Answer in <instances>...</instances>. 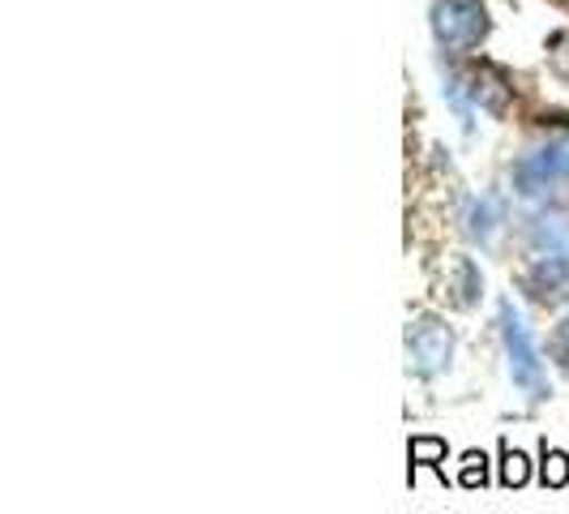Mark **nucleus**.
<instances>
[{"label":"nucleus","instance_id":"5","mask_svg":"<svg viewBox=\"0 0 569 514\" xmlns=\"http://www.w3.org/2000/svg\"><path fill=\"white\" fill-rule=\"evenodd\" d=\"M527 236L536 245L540 257H552V261H566L569 266V215L566 210H540L527 219Z\"/></svg>","mask_w":569,"mask_h":514},{"label":"nucleus","instance_id":"10","mask_svg":"<svg viewBox=\"0 0 569 514\" xmlns=\"http://www.w3.org/2000/svg\"><path fill=\"white\" fill-rule=\"evenodd\" d=\"M407 455H411V463H425V467H437V463L446 458V442H441V437H411Z\"/></svg>","mask_w":569,"mask_h":514},{"label":"nucleus","instance_id":"11","mask_svg":"<svg viewBox=\"0 0 569 514\" xmlns=\"http://www.w3.org/2000/svg\"><path fill=\"white\" fill-rule=\"evenodd\" d=\"M455 270H458V305H476V296H480V270L467 257H458Z\"/></svg>","mask_w":569,"mask_h":514},{"label":"nucleus","instance_id":"4","mask_svg":"<svg viewBox=\"0 0 569 514\" xmlns=\"http://www.w3.org/2000/svg\"><path fill=\"white\" fill-rule=\"evenodd\" d=\"M432 30H437L441 48H476L480 34L488 30L485 4L480 0H437Z\"/></svg>","mask_w":569,"mask_h":514},{"label":"nucleus","instance_id":"13","mask_svg":"<svg viewBox=\"0 0 569 514\" xmlns=\"http://www.w3.org/2000/svg\"><path fill=\"white\" fill-rule=\"evenodd\" d=\"M548 356L569 373V317L552 330V335H548Z\"/></svg>","mask_w":569,"mask_h":514},{"label":"nucleus","instance_id":"12","mask_svg":"<svg viewBox=\"0 0 569 514\" xmlns=\"http://www.w3.org/2000/svg\"><path fill=\"white\" fill-rule=\"evenodd\" d=\"M458 481L467 488H485L488 485V458L480 451H467L462 455V472H458Z\"/></svg>","mask_w":569,"mask_h":514},{"label":"nucleus","instance_id":"1","mask_svg":"<svg viewBox=\"0 0 569 514\" xmlns=\"http://www.w3.org/2000/svg\"><path fill=\"white\" fill-rule=\"evenodd\" d=\"M501 317V343H506V356H510V377L531 395V399H548V377H543V360L536 352V343L527 335V322L513 309V300L497 305Z\"/></svg>","mask_w":569,"mask_h":514},{"label":"nucleus","instance_id":"9","mask_svg":"<svg viewBox=\"0 0 569 514\" xmlns=\"http://www.w3.org/2000/svg\"><path fill=\"white\" fill-rule=\"evenodd\" d=\"M540 481H543V488H561V485H569V455H566V451H548V442H543Z\"/></svg>","mask_w":569,"mask_h":514},{"label":"nucleus","instance_id":"3","mask_svg":"<svg viewBox=\"0 0 569 514\" xmlns=\"http://www.w3.org/2000/svg\"><path fill=\"white\" fill-rule=\"evenodd\" d=\"M566 176H569V138H557V142L540 146L536 155H527V159L513 164V189L522 198H540L548 185H557Z\"/></svg>","mask_w":569,"mask_h":514},{"label":"nucleus","instance_id":"7","mask_svg":"<svg viewBox=\"0 0 569 514\" xmlns=\"http://www.w3.org/2000/svg\"><path fill=\"white\" fill-rule=\"evenodd\" d=\"M497 224H501V201L497 198L471 201V210H467V231H471L476 240H488Z\"/></svg>","mask_w":569,"mask_h":514},{"label":"nucleus","instance_id":"6","mask_svg":"<svg viewBox=\"0 0 569 514\" xmlns=\"http://www.w3.org/2000/svg\"><path fill=\"white\" fill-rule=\"evenodd\" d=\"M569 284V266L566 261H552V257H536L531 270H527V291L536 300H557Z\"/></svg>","mask_w":569,"mask_h":514},{"label":"nucleus","instance_id":"2","mask_svg":"<svg viewBox=\"0 0 569 514\" xmlns=\"http://www.w3.org/2000/svg\"><path fill=\"white\" fill-rule=\"evenodd\" d=\"M455 356V330L437 317H416L407 326V369L416 377H437L450 369Z\"/></svg>","mask_w":569,"mask_h":514},{"label":"nucleus","instance_id":"8","mask_svg":"<svg viewBox=\"0 0 569 514\" xmlns=\"http://www.w3.org/2000/svg\"><path fill=\"white\" fill-rule=\"evenodd\" d=\"M527 476H531L527 455H522V451H513L510 442H501V485L518 488V485H527Z\"/></svg>","mask_w":569,"mask_h":514}]
</instances>
